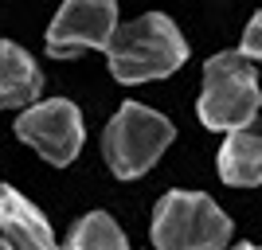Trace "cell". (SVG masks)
I'll return each instance as SVG.
<instances>
[{
    "label": "cell",
    "mask_w": 262,
    "mask_h": 250,
    "mask_svg": "<svg viewBox=\"0 0 262 250\" xmlns=\"http://www.w3.org/2000/svg\"><path fill=\"white\" fill-rule=\"evenodd\" d=\"M172 137H176V129L164 113L145 109L137 102H125L110 118L106 133H102V152H106L114 176L137 180L141 172H149L161 161V152L172 145Z\"/></svg>",
    "instance_id": "3"
},
{
    "label": "cell",
    "mask_w": 262,
    "mask_h": 250,
    "mask_svg": "<svg viewBox=\"0 0 262 250\" xmlns=\"http://www.w3.org/2000/svg\"><path fill=\"white\" fill-rule=\"evenodd\" d=\"M106 59L118 82H149V78H164L176 66H184L188 43L168 16L145 12L133 24H121L114 32Z\"/></svg>",
    "instance_id": "1"
},
{
    "label": "cell",
    "mask_w": 262,
    "mask_h": 250,
    "mask_svg": "<svg viewBox=\"0 0 262 250\" xmlns=\"http://www.w3.org/2000/svg\"><path fill=\"white\" fill-rule=\"evenodd\" d=\"M0 231L12 250H55V235L47 227V219L12 184L0 188Z\"/></svg>",
    "instance_id": "7"
},
{
    "label": "cell",
    "mask_w": 262,
    "mask_h": 250,
    "mask_svg": "<svg viewBox=\"0 0 262 250\" xmlns=\"http://www.w3.org/2000/svg\"><path fill=\"white\" fill-rule=\"evenodd\" d=\"M243 59H262V12H254V20L247 24V35H243Z\"/></svg>",
    "instance_id": "11"
},
{
    "label": "cell",
    "mask_w": 262,
    "mask_h": 250,
    "mask_svg": "<svg viewBox=\"0 0 262 250\" xmlns=\"http://www.w3.org/2000/svg\"><path fill=\"white\" fill-rule=\"evenodd\" d=\"M67 250H129L121 227L106 211H90V215L78 219V227L71 231V242Z\"/></svg>",
    "instance_id": "10"
},
{
    "label": "cell",
    "mask_w": 262,
    "mask_h": 250,
    "mask_svg": "<svg viewBox=\"0 0 262 250\" xmlns=\"http://www.w3.org/2000/svg\"><path fill=\"white\" fill-rule=\"evenodd\" d=\"M262 106L258 75L251 59L239 51L211 55L204 63V90H200V121L208 129H247Z\"/></svg>",
    "instance_id": "2"
},
{
    "label": "cell",
    "mask_w": 262,
    "mask_h": 250,
    "mask_svg": "<svg viewBox=\"0 0 262 250\" xmlns=\"http://www.w3.org/2000/svg\"><path fill=\"white\" fill-rule=\"evenodd\" d=\"M0 250H12V246H8V242H4V239H0Z\"/></svg>",
    "instance_id": "13"
},
{
    "label": "cell",
    "mask_w": 262,
    "mask_h": 250,
    "mask_svg": "<svg viewBox=\"0 0 262 250\" xmlns=\"http://www.w3.org/2000/svg\"><path fill=\"white\" fill-rule=\"evenodd\" d=\"M39 90H43V75L32 63V55L24 47L8 43V39H0V109H8V106L32 109Z\"/></svg>",
    "instance_id": "8"
},
{
    "label": "cell",
    "mask_w": 262,
    "mask_h": 250,
    "mask_svg": "<svg viewBox=\"0 0 262 250\" xmlns=\"http://www.w3.org/2000/svg\"><path fill=\"white\" fill-rule=\"evenodd\" d=\"M231 242V219L204 192H168L153 215L157 250H223Z\"/></svg>",
    "instance_id": "4"
},
{
    "label": "cell",
    "mask_w": 262,
    "mask_h": 250,
    "mask_svg": "<svg viewBox=\"0 0 262 250\" xmlns=\"http://www.w3.org/2000/svg\"><path fill=\"white\" fill-rule=\"evenodd\" d=\"M239 250H262V246H247V242H243V246H239Z\"/></svg>",
    "instance_id": "12"
},
{
    "label": "cell",
    "mask_w": 262,
    "mask_h": 250,
    "mask_svg": "<svg viewBox=\"0 0 262 250\" xmlns=\"http://www.w3.org/2000/svg\"><path fill=\"white\" fill-rule=\"evenodd\" d=\"M118 32V8L110 0H71L47 28V55L51 59H75V55L102 47Z\"/></svg>",
    "instance_id": "6"
},
{
    "label": "cell",
    "mask_w": 262,
    "mask_h": 250,
    "mask_svg": "<svg viewBox=\"0 0 262 250\" xmlns=\"http://www.w3.org/2000/svg\"><path fill=\"white\" fill-rule=\"evenodd\" d=\"M219 176L235 188L262 184V133L235 129L219 149Z\"/></svg>",
    "instance_id": "9"
},
{
    "label": "cell",
    "mask_w": 262,
    "mask_h": 250,
    "mask_svg": "<svg viewBox=\"0 0 262 250\" xmlns=\"http://www.w3.org/2000/svg\"><path fill=\"white\" fill-rule=\"evenodd\" d=\"M16 133L20 141H28L43 161L51 164H71L82 149V113H78L75 102L67 98H51L39 102V106L24 109L20 121H16Z\"/></svg>",
    "instance_id": "5"
}]
</instances>
